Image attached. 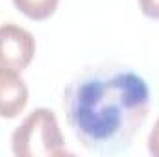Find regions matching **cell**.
<instances>
[{"instance_id": "obj_1", "label": "cell", "mask_w": 159, "mask_h": 157, "mask_svg": "<svg viewBox=\"0 0 159 157\" xmlns=\"http://www.w3.org/2000/svg\"><path fill=\"white\" fill-rule=\"evenodd\" d=\"M67 124L80 144L98 155L129 150L150 111L143 76L120 63H102L78 72L63 89Z\"/></svg>"}, {"instance_id": "obj_2", "label": "cell", "mask_w": 159, "mask_h": 157, "mask_svg": "<svg viewBox=\"0 0 159 157\" xmlns=\"http://www.w3.org/2000/svg\"><path fill=\"white\" fill-rule=\"evenodd\" d=\"M11 152L17 157L69 155L56 113L46 107L34 109L15 128L11 135Z\"/></svg>"}, {"instance_id": "obj_7", "label": "cell", "mask_w": 159, "mask_h": 157, "mask_svg": "<svg viewBox=\"0 0 159 157\" xmlns=\"http://www.w3.org/2000/svg\"><path fill=\"white\" fill-rule=\"evenodd\" d=\"M148 152L152 155L159 157V118L156 120V124H154V128L148 135Z\"/></svg>"}, {"instance_id": "obj_3", "label": "cell", "mask_w": 159, "mask_h": 157, "mask_svg": "<svg viewBox=\"0 0 159 157\" xmlns=\"http://www.w3.org/2000/svg\"><path fill=\"white\" fill-rule=\"evenodd\" d=\"M35 37L15 22L0 26V69L22 72L35 56Z\"/></svg>"}, {"instance_id": "obj_5", "label": "cell", "mask_w": 159, "mask_h": 157, "mask_svg": "<svg viewBox=\"0 0 159 157\" xmlns=\"http://www.w3.org/2000/svg\"><path fill=\"white\" fill-rule=\"evenodd\" d=\"M15 9L28 17L30 20H46L50 19L56 9L59 0H11Z\"/></svg>"}, {"instance_id": "obj_4", "label": "cell", "mask_w": 159, "mask_h": 157, "mask_svg": "<svg viewBox=\"0 0 159 157\" xmlns=\"http://www.w3.org/2000/svg\"><path fill=\"white\" fill-rule=\"evenodd\" d=\"M28 98V85L19 72L0 69V118L19 117L24 111Z\"/></svg>"}, {"instance_id": "obj_6", "label": "cell", "mask_w": 159, "mask_h": 157, "mask_svg": "<svg viewBox=\"0 0 159 157\" xmlns=\"http://www.w3.org/2000/svg\"><path fill=\"white\" fill-rule=\"evenodd\" d=\"M139 7L144 17L159 20V0H139Z\"/></svg>"}]
</instances>
